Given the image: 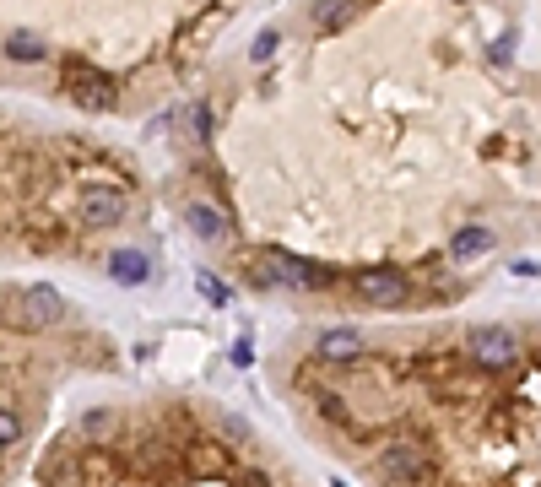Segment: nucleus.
<instances>
[{
  "instance_id": "1",
  "label": "nucleus",
  "mask_w": 541,
  "mask_h": 487,
  "mask_svg": "<svg viewBox=\"0 0 541 487\" xmlns=\"http://www.w3.org/2000/svg\"><path fill=\"white\" fill-rule=\"evenodd\" d=\"M255 282L260 287H287V293H325V287H331V271L303 260V255H287V249H271V255H260Z\"/></svg>"
},
{
  "instance_id": "2",
  "label": "nucleus",
  "mask_w": 541,
  "mask_h": 487,
  "mask_svg": "<svg viewBox=\"0 0 541 487\" xmlns=\"http://www.w3.org/2000/svg\"><path fill=\"white\" fill-rule=\"evenodd\" d=\"M466 352L487 374H504V368H514V358H520V336H514L509 325H477V331L466 336Z\"/></svg>"
},
{
  "instance_id": "3",
  "label": "nucleus",
  "mask_w": 541,
  "mask_h": 487,
  "mask_svg": "<svg viewBox=\"0 0 541 487\" xmlns=\"http://www.w3.org/2000/svg\"><path fill=\"white\" fill-rule=\"evenodd\" d=\"M358 298L374 309H406L412 304V282L390 266H368V271H358Z\"/></svg>"
},
{
  "instance_id": "4",
  "label": "nucleus",
  "mask_w": 541,
  "mask_h": 487,
  "mask_svg": "<svg viewBox=\"0 0 541 487\" xmlns=\"http://www.w3.org/2000/svg\"><path fill=\"white\" fill-rule=\"evenodd\" d=\"M76 212H82L87 228H120L125 212H130V195L120 184H87L82 201H76Z\"/></svg>"
},
{
  "instance_id": "5",
  "label": "nucleus",
  "mask_w": 541,
  "mask_h": 487,
  "mask_svg": "<svg viewBox=\"0 0 541 487\" xmlns=\"http://www.w3.org/2000/svg\"><path fill=\"white\" fill-rule=\"evenodd\" d=\"M60 320H65V298L49 282L28 287V293H22V304H17V314H11V325H17V331H49V325H60Z\"/></svg>"
},
{
  "instance_id": "6",
  "label": "nucleus",
  "mask_w": 541,
  "mask_h": 487,
  "mask_svg": "<svg viewBox=\"0 0 541 487\" xmlns=\"http://www.w3.org/2000/svg\"><path fill=\"white\" fill-rule=\"evenodd\" d=\"M71 98L82 103L87 114H109L114 103H120V87L103 71H92V65H71Z\"/></svg>"
},
{
  "instance_id": "7",
  "label": "nucleus",
  "mask_w": 541,
  "mask_h": 487,
  "mask_svg": "<svg viewBox=\"0 0 541 487\" xmlns=\"http://www.w3.org/2000/svg\"><path fill=\"white\" fill-rule=\"evenodd\" d=\"M363 352H368V341L358 325H331V331L314 336V358H325V363H358Z\"/></svg>"
},
{
  "instance_id": "8",
  "label": "nucleus",
  "mask_w": 541,
  "mask_h": 487,
  "mask_svg": "<svg viewBox=\"0 0 541 487\" xmlns=\"http://www.w3.org/2000/svg\"><path fill=\"white\" fill-rule=\"evenodd\" d=\"M379 471H385V482H417L433 471V460L422 444H390V450L379 455Z\"/></svg>"
},
{
  "instance_id": "9",
  "label": "nucleus",
  "mask_w": 541,
  "mask_h": 487,
  "mask_svg": "<svg viewBox=\"0 0 541 487\" xmlns=\"http://www.w3.org/2000/svg\"><path fill=\"white\" fill-rule=\"evenodd\" d=\"M109 282H120V287L152 282V255H141V249H114L109 255Z\"/></svg>"
},
{
  "instance_id": "10",
  "label": "nucleus",
  "mask_w": 541,
  "mask_h": 487,
  "mask_svg": "<svg viewBox=\"0 0 541 487\" xmlns=\"http://www.w3.org/2000/svg\"><path fill=\"white\" fill-rule=\"evenodd\" d=\"M493 249H498V233L477 228V222H471V228H455V239H450L455 260H482V255H493Z\"/></svg>"
},
{
  "instance_id": "11",
  "label": "nucleus",
  "mask_w": 541,
  "mask_h": 487,
  "mask_svg": "<svg viewBox=\"0 0 541 487\" xmlns=\"http://www.w3.org/2000/svg\"><path fill=\"white\" fill-rule=\"evenodd\" d=\"M184 222H190V233H195V239H206V244L228 239V222H222V212L211 201H195L190 212H184Z\"/></svg>"
},
{
  "instance_id": "12",
  "label": "nucleus",
  "mask_w": 541,
  "mask_h": 487,
  "mask_svg": "<svg viewBox=\"0 0 541 487\" xmlns=\"http://www.w3.org/2000/svg\"><path fill=\"white\" fill-rule=\"evenodd\" d=\"M6 55L22 60V65H38V60L49 55V44H44L38 33H11V38H6Z\"/></svg>"
},
{
  "instance_id": "13",
  "label": "nucleus",
  "mask_w": 541,
  "mask_h": 487,
  "mask_svg": "<svg viewBox=\"0 0 541 487\" xmlns=\"http://www.w3.org/2000/svg\"><path fill=\"white\" fill-rule=\"evenodd\" d=\"M314 22H320L325 33L347 28V22H352V0H314Z\"/></svg>"
},
{
  "instance_id": "14",
  "label": "nucleus",
  "mask_w": 541,
  "mask_h": 487,
  "mask_svg": "<svg viewBox=\"0 0 541 487\" xmlns=\"http://www.w3.org/2000/svg\"><path fill=\"white\" fill-rule=\"evenodd\" d=\"M195 287H201V293H206V298H211V304H217V309H222V304H228V298H233V293H228V282H222V276H211V271H195Z\"/></svg>"
},
{
  "instance_id": "15",
  "label": "nucleus",
  "mask_w": 541,
  "mask_h": 487,
  "mask_svg": "<svg viewBox=\"0 0 541 487\" xmlns=\"http://www.w3.org/2000/svg\"><path fill=\"white\" fill-rule=\"evenodd\" d=\"M17 439H22V417L0 406V450H11V444H17Z\"/></svg>"
},
{
  "instance_id": "16",
  "label": "nucleus",
  "mask_w": 541,
  "mask_h": 487,
  "mask_svg": "<svg viewBox=\"0 0 541 487\" xmlns=\"http://www.w3.org/2000/svg\"><path fill=\"white\" fill-rule=\"evenodd\" d=\"M276 38H282V33H276V28H266V33H255V44H249V55H255L260 65H266V60L276 55Z\"/></svg>"
},
{
  "instance_id": "17",
  "label": "nucleus",
  "mask_w": 541,
  "mask_h": 487,
  "mask_svg": "<svg viewBox=\"0 0 541 487\" xmlns=\"http://www.w3.org/2000/svg\"><path fill=\"white\" fill-rule=\"evenodd\" d=\"M190 130L195 136H211V103H195L190 109Z\"/></svg>"
},
{
  "instance_id": "18",
  "label": "nucleus",
  "mask_w": 541,
  "mask_h": 487,
  "mask_svg": "<svg viewBox=\"0 0 541 487\" xmlns=\"http://www.w3.org/2000/svg\"><path fill=\"white\" fill-rule=\"evenodd\" d=\"M487 55H493L498 65H504V60L514 55V33H498V38H493V44H487Z\"/></svg>"
},
{
  "instance_id": "19",
  "label": "nucleus",
  "mask_w": 541,
  "mask_h": 487,
  "mask_svg": "<svg viewBox=\"0 0 541 487\" xmlns=\"http://www.w3.org/2000/svg\"><path fill=\"white\" fill-rule=\"evenodd\" d=\"M228 358L239 363V368H249V363H255V347H249V341H233V352H228Z\"/></svg>"
}]
</instances>
